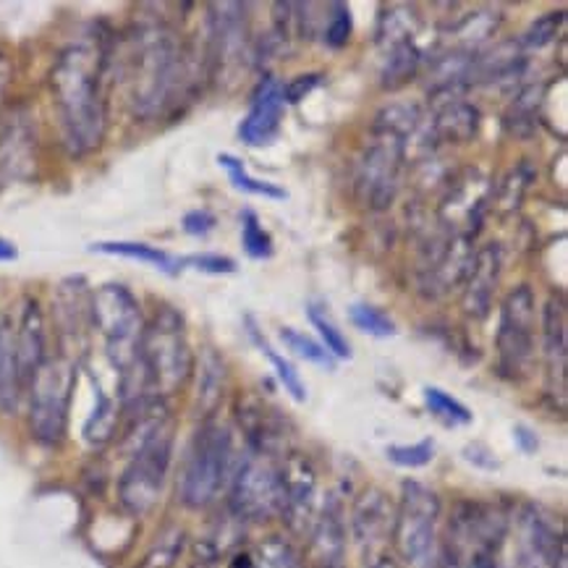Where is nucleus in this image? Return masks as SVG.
<instances>
[{
	"label": "nucleus",
	"mask_w": 568,
	"mask_h": 568,
	"mask_svg": "<svg viewBox=\"0 0 568 568\" xmlns=\"http://www.w3.org/2000/svg\"><path fill=\"white\" fill-rule=\"evenodd\" d=\"M105 63L108 55L98 42H74L58 55L50 74L58 123L71 155H90L103 144L108 126Z\"/></svg>",
	"instance_id": "obj_1"
},
{
	"label": "nucleus",
	"mask_w": 568,
	"mask_h": 568,
	"mask_svg": "<svg viewBox=\"0 0 568 568\" xmlns=\"http://www.w3.org/2000/svg\"><path fill=\"white\" fill-rule=\"evenodd\" d=\"M126 84L131 111L140 119H160L184 94L189 84L184 45L163 21H150L131 32Z\"/></svg>",
	"instance_id": "obj_2"
},
{
	"label": "nucleus",
	"mask_w": 568,
	"mask_h": 568,
	"mask_svg": "<svg viewBox=\"0 0 568 568\" xmlns=\"http://www.w3.org/2000/svg\"><path fill=\"white\" fill-rule=\"evenodd\" d=\"M231 429L217 422H205L189 443L184 469L179 477V498L186 508H207L233 477Z\"/></svg>",
	"instance_id": "obj_3"
},
{
	"label": "nucleus",
	"mask_w": 568,
	"mask_h": 568,
	"mask_svg": "<svg viewBox=\"0 0 568 568\" xmlns=\"http://www.w3.org/2000/svg\"><path fill=\"white\" fill-rule=\"evenodd\" d=\"M140 356L152 396L165 398L184 388L189 375H192L194 359L181 312L173 307H160L155 317L144 323Z\"/></svg>",
	"instance_id": "obj_4"
},
{
	"label": "nucleus",
	"mask_w": 568,
	"mask_h": 568,
	"mask_svg": "<svg viewBox=\"0 0 568 568\" xmlns=\"http://www.w3.org/2000/svg\"><path fill=\"white\" fill-rule=\"evenodd\" d=\"M74 385L77 364L69 356H48L29 377V433L40 446L55 448L63 443Z\"/></svg>",
	"instance_id": "obj_5"
},
{
	"label": "nucleus",
	"mask_w": 568,
	"mask_h": 568,
	"mask_svg": "<svg viewBox=\"0 0 568 568\" xmlns=\"http://www.w3.org/2000/svg\"><path fill=\"white\" fill-rule=\"evenodd\" d=\"M440 498L419 483H404L393 521V542L412 568H438Z\"/></svg>",
	"instance_id": "obj_6"
},
{
	"label": "nucleus",
	"mask_w": 568,
	"mask_h": 568,
	"mask_svg": "<svg viewBox=\"0 0 568 568\" xmlns=\"http://www.w3.org/2000/svg\"><path fill=\"white\" fill-rule=\"evenodd\" d=\"M173 425L163 427L129 456L119 479V500L131 516H144L158 506L171 469Z\"/></svg>",
	"instance_id": "obj_7"
},
{
	"label": "nucleus",
	"mask_w": 568,
	"mask_h": 568,
	"mask_svg": "<svg viewBox=\"0 0 568 568\" xmlns=\"http://www.w3.org/2000/svg\"><path fill=\"white\" fill-rule=\"evenodd\" d=\"M231 514L239 521H271L283 514V469L273 456L252 454L231 477Z\"/></svg>",
	"instance_id": "obj_8"
},
{
	"label": "nucleus",
	"mask_w": 568,
	"mask_h": 568,
	"mask_svg": "<svg viewBox=\"0 0 568 568\" xmlns=\"http://www.w3.org/2000/svg\"><path fill=\"white\" fill-rule=\"evenodd\" d=\"M406 158V140L393 131L377 129L375 140L362 152L356 163V196L369 210H385L396 200L400 186V169Z\"/></svg>",
	"instance_id": "obj_9"
},
{
	"label": "nucleus",
	"mask_w": 568,
	"mask_h": 568,
	"mask_svg": "<svg viewBox=\"0 0 568 568\" xmlns=\"http://www.w3.org/2000/svg\"><path fill=\"white\" fill-rule=\"evenodd\" d=\"M535 291L527 283L508 291L500 307L498 359L504 375L514 381L529 375L531 362H535Z\"/></svg>",
	"instance_id": "obj_10"
},
{
	"label": "nucleus",
	"mask_w": 568,
	"mask_h": 568,
	"mask_svg": "<svg viewBox=\"0 0 568 568\" xmlns=\"http://www.w3.org/2000/svg\"><path fill=\"white\" fill-rule=\"evenodd\" d=\"M564 548V537L556 535L548 516L531 504L521 506L516 516V545L506 568H552Z\"/></svg>",
	"instance_id": "obj_11"
},
{
	"label": "nucleus",
	"mask_w": 568,
	"mask_h": 568,
	"mask_svg": "<svg viewBox=\"0 0 568 568\" xmlns=\"http://www.w3.org/2000/svg\"><path fill=\"white\" fill-rule=\"evenodd\" d=\"M283 111H286V94H283V82L275 77H265L252 94V105L246 119L239 126V136L250 148H265L278 136Z\"/></svg>",
	"instance_id": "obj_12"
},
{
	"label": "nucleus",
	"mask_w": 568,
	"mask_h": 568,
	"mask_svg": "<svg viewBox=\"0 0 568 568\" xmlns=\"http://www.w3.org/2000/svg\"><path fill=\"white\" fill-rule=\"evenodd\" d=\"M283 469V519L294 531H304L315 524L317 475L304 456H291Z\"/></svg>",
	"instance_id": "obj_13"
},
{
	"label": "nucleus",
	"mask_w": 568,
	"mask_h": 568,
	"mask_svg": "<svg viewBox=\"0 0 568 568\" xmlns=\"http://www.w3.org/2000/svg\"><path fill=\"white\" fill-rule=\"evenodd\" d=\"M210 58L221 65L250 58V29L244 3L210 6Z\"/></svg>",
	"instance_id": "obj_14"
},
{
	"label": "nucleus",
	"mask_w": 568,
	"mask_h": 568,
	"mask_svg": "<svg viewBox=\"0 0 568 568\" xmlns=\"http://www.w3.org/2000/svg\"><path fill=\"white\" fill-rule=\"evenodd\" d=\"M396 514H393L390 498H385L381 490H364L354 506L352 527H354V540L359 542L362 550H373L375 545H381L388 531L393 529Z\"/></svg>",
	"instance_id": "obj_15"
},
{
	"label": "nucleus",
	"mask_w": 568,
	"mask_h": 568,
	"mask_svg": "<svg viewBox=\"0 0 568 568\" xmlns=\"http://www.w3.org/2000/svg\"><path fill=\"white\" fill-rule=\"evenodd\" d=\"M17 356L24 388L29 377L38 373V367L48 359V336H45V315H42L38 298H27L21 307V320L17 331Z\"/></svg>",
	"instance_id": "obj_16"
},
{
	"label": "nucleus",
	"mask_w": 568,
	"mask_h": 568,
	"mask_svg": "<svg viewBox=\"0 0 568 568\" xmlns=\"http://www.w3.org/2000/svg\"><path fill=\"white\" fill-rule=\"evenodd\" d=\"M34 169V131L21 119L0 131V184L27 179Z\"/></svg>",
	"instance_id": "obj_17"
},
{
	"label": "nucleus",
	"mask_w": 568,
	"mask_h": 568,
	"mask_svg": "<svg viewBox=\"0 0 568 568\" xmlns=\"http://www.w3.org/2000/svg\"><path fill=\"white\" fill-rule=\"evenodd\" d=\"M500 278V250L495 244L485 246L483 252L475 254V265L466 275V296L464 310L471 317H485L490 312L495 286Z\"/></svg>",
	"instance_id": "obj_18"
},
{
	"label": "nucleus",
	"mask_w": 568,
	"mask_h": 568,
	"mask_svg": "<svg viewBox=\"0 0 568 568\" xmlns=\"http://www.w3.org/2000/svg\"><path fill=\"white\" fill-rule=\"evenodd\" d=\"M312 545H315L325 568H338L346 548V531L344 514H341V504L336 498L327 500L323 506V514L312 524Z\"/></svg>",
	"instance_id": "obj_19"
},
{
	"label": "nucleus",
	"mask_w": 568,
	"mask_h": 568,
	"mask_svg": "<svg viewBox=\"0 0 568 568\" xmlns=\"http://www.w3.org/2000/svg\"><path fill=\"white\" fill-rule=\"evenodd\" d=\"M19 356H17V333L9 320H0V414H17L21 400Z\"/></svg>",
	"instance_id": "obj_20"
},
{
	"label": "nucleus",
	"mask_w": 568,
	"mask_h": 568,
	"mask_svg": "<svg viewBox=\"0 0 568 568\" xmlns=\"http://www.w3.org/2000/svg\"><path fill=\"white\" fill-rule=\"evenodd\" d=\"M545 359H548L550 377L558 375V385H566V307L560 298L552 296L545 307L542 320Z\"/></svg>",
	"instance_id": "obj_21"
},
{
	"label": "nucleus",
	"mask_w": 568,
	"mask_h": 568,
	"mask_svg": "<svg viewBox=\"0 0 568 568\" xmlns=\"http://www.w3.org/2000/svg\"><path fill=\"white\" fill-rule=\"evenodd\" d=\"M435 131L446 142H469L479 131V111L464 100H448L438 113Z\"/></svg>",
	"instance_id": "obj_22"
},
{
	"label": "nucleus",
	"mask_w": 568,
	"mask_h": 568,
	"mask_svg": "<svg viewBox=\"0 0 568 568\" xmlns=\"http://www.w3.org/2000/svg\"><path fill=\"white\" fill-rule=\"evenodd\" d=\"M90 252L140 260V262H144V265L158 267V271L165 273V275H176L181 271V260H176L169 252L158 250V246H150V244H142V242H100V244H92Z\"/></svg>",
	"instance_id": "obj_23"
},
{
	"label": "nucleus",
	"mask_w": 568,
	"mask_h": 568,
	"mask_svg": "<svg viewBox=\"0 0 568 568\" xmlns=\"http://www.w3.org/2000/svg\"><path fill=\"white\" fill-rule=\"evenodd\" d=\"M246 333H250V338L254 341V346H257L260 352L267 356V362H271L273 367H275V375H278V381L283 383V390H288V396L294 398V400H298V404H302V400H307V385L302 383V377H298V373L294 369V364L283 359V356L275 352L271 344H267V338L262 336V331L257 327V323H254V317H250V315H246Z\"/></svg>",
	"instance_id": "obj_24"
},
{
	"label": "nucleus",
	"mask_w": 568,
	"mask_h": 568,
	"mask_svg": "<svg viewBox=\"0 0 568 568\" xmlns=\"http://www.w3.org/2000/svg\"><path fill=\"white\" fill-rule=\"evenodd\" d=\"M422 63L419 48L414 45V40L396 42V45L385 48V65H383V84L396 90V87L406 84L414 79Z\"/></svg>",
	"instance_id": "obj_25"
},
{
	"label": "nucleus",
	"mask_w": 568,
	"mask_h": 568,
	"mask_svg": "<svg viewBox=\"0 0 568 568\" xmlns=\"http://www.w3.org/2000/svg\"><path fill=\"white\" fill-rule=\"evenodd\" d=\"M217 163L223 165L225 171H229V181L233 189H239V192L244 194H252V196H265V200H286L288 192L286 189L271 184V181H260L254 179L250 171H246L244 160L229 155V152H223V155H217Z\"/></svg>",
	"instance_id": "obj_26"
},
{
	"label": "nucleus",
	"mask_w": 568,
	"mask_h": 568,
	"mask_svg": "<svg viewBox=\"0 0 568 568\" xmlns=\"http://www.w3.org/2000/svg\"><path fill=\"white\" fill-rule=\"evenodd\" d=\"M115 427H119V409L103 390L98 388V404L90 414V419L84 422V440L90 446H105L113 440Z\"/></svg>",
	"instance_id": "obj_27"
},
{
	"label": "nucleus",
	"mask_w": 568,
	"mask_h": 568,
	"mask_svg": "<svg viewBox=\"0 0 568 568\" xmlns=\"http://www.w3.org/2000/svg\"><path fill=\"white\" fill-rule=\"evenodd\" d=\"M223 388H225V367L223 359H217L215 354H205L202 359V369H200V409L202 414H213L217 400L223 398Z\"/></svg>",
	"instance_id": "obj_28"
},
{
	"label": "nucleus",
	"mask_w": 568,
	"mask_h": 568,
	"mask_svg": "<svg viewBox=\"0 0 568 568\" xmlns=\"http://www.w3.org/2000/svg\"><path fill=\"white\" fill-rule=\"evenodd\" d=\"M307 315H310V323L317 327L320 338H323L325 352L331 354L333 359H352V346H348L344 333L338 331V325L333 323V317L327 315V310L312 304V307L307 310Z\"/></svg>",
	"instance_id": "obj_29"
},
{
	"label": "nucleus",
	"mask_w": 568,
	"mask_h": 568,
	"mask_svg": "<svg viewBox=\"0 0 568 568\" xmlns=\"http://www.w3.org/2000/svg\"><path fill=\"white\" fill-rule=\"evenodd\" d=\"M278 336L283 341V346H286L294 356H298V359L312 362L325 369H336V359L325 352L323 344H317V341H312L310 336H304V333H298L296 327H288V325L281 327Z\"/></svg>",
	"instance_id": "obj_30"
},
{
	"label": "nucleus",
	"mask_w": 568,
	"mask_h": 568,
	"mask_svg": "<svg viewBox=\"0 0 568 568\" xmlns=\"http://www.w3.org/2000/svg\"><path fill=\"white\" fill-rule=\"evenodd\" d=\"M425 404L429 414L438 417L446 427H462L471 422V412L466 409L462 400L448 396V393L440 388H425Z\"/></svg>",
	"instance_id": "obj_31"
},
{
	"label": "nucleus",
	"mask_w": 568,
	"mask_h": 568,
	"mask_svg": "<svg viewBox=\"0 0 568 568\" xmlns=\"http://www.w3.org/2000/svg\"><path fill=\"white\" fill-rule=\"evenodd\" d=\"M239 221H242V246H244L246 257L271 260L273 257V239H271V233L262 229L257 213H254V210H244V213L239 215Z\"/></svg>",
	"instance_id": "obj_32"
},
{
	"label": "nucleus",
	"mask_w": 568,
	"mask_h": 568,
	"mask_svg": "<svg viewBox=\"0 0 568 568\" xmlns=\"http://www.w3.org/2000/svg\"><path fill=\"white\" fill-rule=\"evenodd\" d=\"M348 317H352L354 327H359L362 333L373 338H393L396 336V323L385 315L383 310L373 307V304H354L348 310Z\"/></svg>",
	"instance_id": "obj_33"
},
{
	"label": "nucleus",
	"mask_w": 568,
	"mask_h": 568,
	"mask_svg": "<svg viewBox=\"0 0 568 568\" xmlns=\"http://www.w3.org/2000/svg\"><path fill=\"white\" fill-rule=\"evenodd\" d=\"M252 568H298V556L291 548V542L281 537H271L257 548V556L252 558Z\"/></svg>",
	"instance_id": "obj_34"
},
{
	"label": "nucleus",
	"mask_w": 568,
	"mask_h": 568,
	"mask_svg": "<svg viewBox=\"0 0 568 568\" xmlns=\"http://www.w3.org/2000/svg\"><path fill=\"white\" fill-rule=\"evenodd\" d=\"M327 21L323 27V40L331 48H344L348 40H352L354 32V21H352V11H348L346 3H331L327 6Z\"/></svg>",
	"instance_id": "obj_35"
},
{
	"label": "nucleus",
	"mask_w": 568,
	"mask_h": 568,
	"mask_svg": "<svg viewBox=\"0 0 568 568\" xmlns=\"http://www.w3.org/2000/svg\"><path fill=\"white\" fill-rule=\"evenodd\" d=\"M385 456L396 466H404V469H419V466H427L435 458V443L419 440L414 446H388Z\"/></svg>",
	"instance_id": "obj_36"
},
{
	"label": "nucleus",
	"mask_w": 568,
	"mask_h": 568,
	"mask_svg": "<svg viewBox=\"0 0 568 568\" xmlns=\"http://www.w3.org/2000/svg\"><path fill=\"white\" fill-rule=\"evenodd\" d=\"M181 267H194L200 273L210 275H231L239 271V265L231 257H223V254H192V257L181 260Z\"/></svg>",
	"instance_id": "obj_37"
},
{
	"label": "nucleus",
	"mask_w": 568,
	"mask_h": 568,
	"mask_svg": "<svg viewBox=\"0 0 568 568\" xmlns=\"http://www.w3.org/2000/svg\"><path fill=\"white\" fill-rule=\"evenodd\" d=\"M558 21H560V17H542V19H537L535 24L527 29V34H524V45H527V48H545V45H550V42L556 40Z\"/></svg>",
	"instance_id": "obj_38"
},
{
	"label": "nucleus",
	"mask_w": 568,
	"mask_h": 568,
	"mask_svg": "<svg viewBox=\"0 0 568 568\" xmlns=\"http://www.w3.org/2000/svg\"><path fill=\"white\" fill-rule=\"evenodd\" d=\"M217 225V217L210 213V210H192V213L184 215V221H181V229H184L189 236H196V239H205L207 233H213Z\"/></svg>",
	"instance_id": "obj_39"
},
{
	"label": "nucleus",
	"mask_w": 568,
	"mask_h": 568,
	"mask_svg": "<svg viewBox=\"0 0 568 568\" xmlns=\"http://www.w3.org/2000/svg\"><path fill=\"white\" fill-rule=\"evenodd\" d=\"M320 82V74H302L294 79L291 84H283V94H286V103H298L304 94H310L315 90V84Z\"/></svg>",
	"instance_id": "obj_40"
},
{
	"label": "nucleus",
	"mask_w": 568,
	"mask_h": 568,
	"mask_svg": "<svg viewBox=\"0 0 568 568\" xmlns=\"http://www.w3.org/2000/svg\"><path fill=\"white\" fill-rule=\"evenodd\" d=\"M11 84V63L6 58H0V108L6 103V92H9Z\"/></svg>",
	"instance_id": "obj_41"
},
{
	"label": "nucleus",
	"mask_w": 568,
	"mask_h": 568,
	"mask_svg": "<svg viewBox=\"0 0 568 568\" xmlns=\"http://www.w3.org/2000/svg\"><path fill=\"white\" fill-rule=\"evenodd\" d=\"M17 257H19L17 244H11L9 239L0 236V262H13Z\"/></svg>",
	"instance_id": "obj_42"
},
{
	"label": "nucleus",
	"mask_w": 568,
	"mask_h": 568,
	"mask_svg": "<svg viewBox=\"0 0 568 568\" xmlns=\"http://www.w3.org/2000/svg\"><path fill=\"white\" fill-rule=\"evenodd\" d=\"M516 435H519V440H521L524 450H535V448H537V438H531V435H529V429H524V427H516Z\"/></svg>",
	"instance_id": "obj_43"
},
{
	"label": "nucleus",
	"mask_w": 568,
	"mask_h": 568,
	"mask_svg": "<svg viewBox=\"0 0 568 568\" xmlns=\"http://www.w3.org/2000/svg\"><path fill=\"white\" fill-rule=\"evenodd\" d=\"M369 568H398L396 564H393V560L390 558H377L375 560V564L373 566H369Z\"/></svg>",
	"instance_id": "obj_44"
},
{
	"label": "nucleus",
	"mask_w": 568,
	"mask_h": 568,
	"mask_svg": "<svg viewBox=\"0 0 568 568\" xmlns=\"http://www.w3.org/2000/svg\"><path fill=\"white\" fill-rule=\"evenodd\" d=\"M320 568H325V566H320Z\"/></svg>",
	"instance_id": "obj_45"
}]
</instances>
